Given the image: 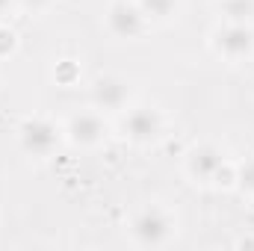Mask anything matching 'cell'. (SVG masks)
Here are the masks:
<instances>
[{"label":"cell","instance_id":"obj_16","mask_svg":"<svg viewBox=\"0 0 254 251\" xmlns=\"http://www.w3.org/2000/svg\"><path fill=\"white\" fill-rule=\"evenodd\" d=\"M237 249H254V237H243V240H234Z\"/></svg>","mask_w":254,"mask_h":251},{"label":"cell","instance_id":"obj_15","mask_svg":"<svg viewBox=\"0 0 254 251\" xmlns=\"http://www.w3.org/2000/svg\"><path fill=\"white\" fill-rule=\"evenodd\" d=\"M18 15V0H0V21H9Z\"/></svg>","mask_w":254,"mask_h":251},{"label":"cell","instance_id":"obj_4","mask_svg":"<svg viewBox=\"0 0 254 251\" xmlns=\"http://www.w3.org/2000/svg\"><path fill=\"white\" fill-rule=\"evenodd\" d=\"M15 145H18V151L24 157L36 160V163H48L65 145L63 122H57L51 116H42V113L24 116L15 125Z\"/></svg>","mask_w":254,"mask_h":251},{"label":"cell","instance_id":"obj_6","mask_svg":"<svg viewBox=\"0 0 254 251\" xmlns=\"http://www.w3.org/2000/svg\"><path fill=\"white\" fill-rule=\"evenodd\" d=\"M110 133H113V119L89 104L63 119L65 145L74 151H98L110 142Z\"/></svg>","mask_w":254,"mask_h":251},{"label":"cell","instance_id":"obj_2","mask_svg":"<svg viewBox=\"0 0 254 251\" xmlns=\"http://www.w3.org/2000/svg\"><path fill=\"white\" fill-rule=\"evenodd\" d=\"M184 178L198 189H237V160L213 139L195 142L184 154Z\"/></svg>","mask_w":254,"mask_h":251},{"label":"cell","instance_id":"obj_7","mask_svg":"<svg viewBox=\"0 0 254 251\" xmlns=\"http://www.w3.org/2000/svg\"><path fill=\"white\" fill-rule=\"evenodd\" d=\"M86 95H89V107L101 110L110 119L122 116L127 107L136 101L133 98V83L127 80L125 74H116V71L95 74L89 80V86H86Z\"/></svg>","mask_w":254,"mask_h":251},{"label":"cell","instance_id":"obj_1","mask_svg":"<svg viewBox=\"0 0 254 251\" xmlns=\"http://www.w3.org/2000/svg\"><path fill=\"white\" fill-rule=\"evenodd\" d=\"M181 237V216L166 201H145L127 216V240L133 249H169Z\"/></svg>","mask_w":254,"mask_h":251},{"label":"cell","instance_id":"obj_8","mask_svg":"<svg viewBox=\"0 0 254 251\" xmlns=\"http://www.w3.org/2000/svg\"><path fill=\"white\" fill-rule=\"evenodd\" d=\"M104 30L116 42H139L151 33V24L136 0H110L104 9Z\"/></svg>","mask_w":254,"mask_h":251},{"label":"cell","instance_id":"obj_13","mask_svg":"<svg viewBox=\"0 0 254 251\" xmlns=\"http://www.w3.org/2000/svg\"><path fill=\"white\" fill-rule=\"evenodd\" d=\"M54 80L65 86V89H71V86H77L80 83V65L74 63V60H60L57 68H54Z\"/></svg>","mask_w":254,"mask_h":251},{"label":"cell","instance_id":"obj_17","mask_svg":"<svg viewBox=\"0 0 254 251\" xmlns=\"http://www.w3.org/2000/svg\"><path fill=\"white\" fill-rule=\"evenodd\" d=\"M252 207H254V198H252Z\"/></svg>","mask_w":254,"mask_h":251},{"label":"cell","instance_id":"obj_9","mask_svg":"<svg viewBox=\"0 0 254 251\" xmlns=\"http://www.w3.org/2000/svg\"><path fill=\"white\" fill-rule=\"evenodd\" d=\"M136 3L145 12L151 30L154 27H172L184 15V0H136Z\"/></svg>","mask_w":254,"mask_h":251},{"label":"cell","instance_id":"obj_14","mask_svg":"<svg viewBox=\"0 0 254 251\" xmlns=\"http://www.w3.org/2000/svg\"><path fill=\"white\" fill-rule=\"evenodd\" d=\"M57 6V0H18V15L27 18H42Z\"/></svg>","mask_w":254,"mask_h":251},{"label":"cell","instance_id":"obj_12","mask_svg":"<svg viewBox=\"0 0 254 251\" xmlns=\"http://www.w3.org/2000/svg\"><path fill=\"white\" fill-rule=\"evenodd\" d=\"M237 192H243L249 201L254 198V157L252 160H237Z\"/></svg>","mask_w":254,"mask_h":251},{"label":"cell","instance_id":"obj_5","mask_svg":"<svg viewBox=\"0 0 254 251\" xmlns=\"http://www.w3.org/2000/svg\"><path fill=\"white\" fill-rule=\"evenodd\" d=\"M210 54L225 65H249L254 60V24L240 21H216L207 33Z\"/></svg>","mask_w":254,"mask_h":251},{"label":"cell","instance_id":"obj_10","mask_svg":"<svg viewBox=\"0 0 254 251\" xmlns=\"http://www.w3.org/2000/svg\"><path fill=\"white\" fill-rule=\"evenodd\" d=\"M219 21H240L254 24V0H213Z\"/></svg>","mask_w":254,"mask_h":251},{"label":"cell","instance_id":"obj_3","mask_svg":"<svg viewBox=\"0 0 254 251\" xmlns=\"http://www.w3.org/2000/svg\"><path fill=\"white\" fill-rule=\"evenodd\" d=\"M113 130L119 133V139L130 148H154L166 139L169 133V113L160 104L151 101H133L122 116L113 119Z\"/></svg>","mask_w":254,"mask_h":251},{"label":"cell","instance_id":"obj_11","mask_svg":"<svg viewBox=\"0 0 254 251\" xmlns=\"http://www.w3.org/2000/svg\"><path fill=\"white\" fill-rule=\"evenodd\" d=\"M21 48V36L15 27H9V21H0V60H12Z\"/></svg>","mask_w":254,"mask_h":251}]
</instances>
